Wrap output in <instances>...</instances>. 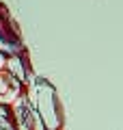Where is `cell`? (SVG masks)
<instances>
[{
	"mask_svg": "<svg viewBox=\"0 0 123 130\" xmlns=\"http://www.w3.org/2000/svg\"><path fill=\"white\" fill-rule=\"evenodd\" d=\"M24 93H26L28 102L32 104L35 113L39 115V119L43 121L46 130H60L63 128L65 119H63V106H60L58 93L46 78L32 76L26 83Z\"/></svg>",
	"mask_w": 123,
	"mask_h": 130,
	"instance_id": "obj_1",
	"label": "cell"
},
{
	"mask_svg": "<svg viewBox=\"0 0 123 130\" xmlns=\"http://www.w3.org/2000/svg\"><path fill=\"white\" fill-rule=\"evenodd\" d=\"M9 108H11V115H13V121H15L17 130H46L43 121L39 119V115L35 113L32 104L28 102L26 93H22Z\"/></svg>",
	"mask_w": 123,
	"mask_h": 130,
	"instance_id": "obj_2",
	"label": "cell"
},
{
	"mask_svg": "<svg viewBox=\"0 0 123 130\" xmlns=\"http://www.w3.org/2000/svg\"><path fill=\"white\" fill-rule=\"evenodd\" d=\"M22 43V37H19V30L15 26V22L11 20V15H2L0 18V52L5 56H13V54H19L24 52Z\"/></svg>",
	"mask_w": 123,
	"mask_h": 130,
	"instance_id": "obj_3",
	"label": "cell"
},
{
	"mask_svg": "<svg viewBox=\"0 0 123 130\" xmlns=\"http://www.w3.org/2000/svg\"><path fill=\"white\" fill-rule=\"evenodd\" d=\"M5 72H9L13 78H17L22 85H26L28 80L32 78V67H30V61H28V54L26 50L19 52V54H13V56H7V65H5Z\"/></svg>",
	"mask_w": 123,
	"mask_h": 130,
	"instance_id": "obj_4",
	"label": "cell"
},
{
	"mask_svg": "<svg viewBox=\"0 0 123 130\" xmlns=\"http://www.w3.org/2000/svg\"><path fill=\"white\" fill-rule=\"evenodd\" d=\"M26 85H22L17 78L9 74V72H0V104L2 106H11L24 93Z\"/></svg>",
	"mask_w": 123,
	"mask_h": 130,
	"instance_id": "obj_5",
	"label": "cell"
},
{
	"mask_svg": "<svg viewBox=\"0 0 123 130\" xmlns=\"http://www.w3.org/2000/svg\"><path fill=\"white\" fill-rule=\"evenodd\" d=\"M0 130H17L15 121H13V115H11V108L2 106V104H0Z\"/></svg>",
	"mask_w": 123,
	"mask_h": 130,
	"instance_id": "obj_6",
	"label": "cell"
},
{
	"mask_svg": "<svg viewBox=\"0 0 123 130\" xmlns=\"http://www.w3.org/2000/svg\"><path fill=\"white\" fill-rule=\"evenodd\" d=\"M5 65H7V56L0 52V72H5Z\"/></svg>",
	"mask_w": 123,
	"mask_h": 130,
	"instance_id": "obj_7",
	"label": "cell"
}]
</instances>
